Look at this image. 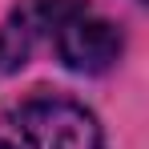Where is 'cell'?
I'll use <instances>...</instances> for the list:
<instances>
[{"label": "cell", "instance_id": "6da1fadb", "mask_svg": "<svg viewBox=\"0 0 149 149\" xmlns=\"http://www.w3.org/2000/svg\"><path fill=\"white\" fill-rule=\"evenodd\" d=\"M0 149H105V137L85 105L28 97L0 117Z\"/></svg>", "mask_w": 149, "mask_h": 149}, {"label": "cell", "instance_id": "7a4b0ae2", "mask_svg": "<svg viewBox=\"0 0 149 149\" xmlns=\"http://www.w3.org/2000/svg\"><path fill=\"white\" fill-rule=\"evenodd\" d=\"M52 45H56V56H61L65 69L97 77V73H109L121 61L125 36H121V28L113 20L97 16L89 4H81L77 12H69L52 28Z\"/></svg>", "mask_w": 149, "mask_h": 149}, {"label": "cell", "instance_id": "3957f363", "mask_svg": "<svg viewBox=\"0 0 149 149\" xmlns=\"http://www.w3.org/2000/svg\"><path fill=\"white\" fill-rule=\"evenodd\" d=\"M85 0H24L4 24H0V77L24 69L36 40L61 24L69 12H77Z\"/></svg>", "mask_w": 149, "mask_h": 149}]
</instances>
